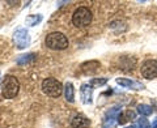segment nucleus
Segmentation results:
<instances>
[{"instance_id": "obj_1", "label": "nucleus", "mask_w": 157, "mask_h": 128, "mask_svg": "<svg viewBox=\"0 0 157 128\" xmlns=\"http://www.w3.org/2000/svg\"><path fill=\"white\" fill-rule=\"evenodd\" d=\"M63 90H64V86L62 85V82L54 77H47L42 81V92L48 97L52 98L60 97Z\"/></svg>"}, {"instance_id": "obj_2", "label": "nucleus", "mask_w": 157, "mask_h": 128, "mask_svg": "<svg viewBox=\"0 0 157 128\" xmlns=\"http://www.w3.org/2000/svg\"><path fill=\"white\" fill-rule=\"evenodd\" d=\"M93 14L89 8L86 7H78L72 14V24L76 28H85L92 22Z\"/></svg>"}, {"instance_id": "obj_3", "label": "nucleus", "mask_w": 157, "mask_h": 128, "mask_svg": "<svg viewBox=\"0 0 157 128\" xmlns=\"http://www.w3.org/2000/svg\"><path fill=\"white\" fill-rule=\"evenodd\" d=\"M46 46L50 50H64L68 47V38L60 32L50 33L46 37Z\"/></svg>"}, {"instance_id": "obj_4", "label": "nucleus", "mask_w": 157, "mask_h": 128, "mask_svg": "<svg viewBox=\"0 0 157 128\" xmlns=\"http://www.w3.org/2000/svg\"><path fill=\"white\" fill-rule=\"evenodd\" d=\"M20 90V82L14 76L7 75L2 82V93L4 98H14Z\"/></svg>"}, {"instance_id": "obj_5", "label": "nucleus", "mask_w": 157, "mask_h": 128, "mask_svg": "<svg viewBox=\"0 0 157 128\" xmlns=\"http://www.w3.org/2000/svg\"><path fill=\"white\" fill-rule=\"evenodd\" d=\"M121 109H122V106L117 105L105 112L104 119H102V128H115L118 123V116L122 112Z\"/></svg>"}, {"instance_id": "obj_6", "label": "nucleus", "mask_w": 157, "mask_h": 128, "mask_svg": "<svg viewBox=\"0 0 157 128\" xmlns=\"http://www.w3.org/2000/svg\"><path fill=\"white\" fill-rule=\"evenodd\" d=\"M13 42L18 50H24L30 46V36L25 28H20L13 33Z\"/></svg>"}, {"instance_id": "obj_7", "label": "nucleus", "mask_w": 157, "mask_h": 128, "mask_svg": "<svg viewBox=\"0 0 157 128\" xmlns=\"http://www.w3.org/2000/svg\"><path fill=\"white\" fill-rule=\"evenodd\" d=\"M140 72L141 76L147 80H152V78L157 77V60H153V59H148L145 60L140 67Z\"/></svg>"}, {"instance_id": "obj_8", "label": "nucleus", "mask_w": 157, "mask_h": 128, "mask_svg": "<svg viewBox=\"0 0 157 128\" xmlns=\"http://www.w3.org/2000/svg\"><path fill=\"white\" fill-rule=\"evenodd\" d=\"M93 88L89 82H85L82 84L81 88H80V97H81V102L84 105H92V97H93Z\"/></svg>"}, {"instance_id": "obj_9", "label": "nucleus", "mask_w": 157, "mask_h": 128, "mask_svg": "<svg viewBox=\"0 0 157 128\" xmlns=\"http://www.w3.org/2000/svg\"><path fill=\"white\" fill-rule=\"evenodd\" d=\"M115 81L118 85H121L122 88H127V89H134V90L144 89V84L135 80H130V78H117Z\"/></svg>"}, {"instance_id": "obj_10", "label": "nucleus", "mask_w": 157, "mask_h": 128, "mask_svg": "<svg viewBox=\"0 0 157 128\" xmlns=\"http://www.w3.org/2000/svg\"><path fill=\"white\" fill-rule=\"evenodd\" d=\"M71 126L73 128H88L90 126V120L84 115L77 114L71 119Z\"/></svg>"}, {"instance_id": "obj_11", "label": "nucleus", "mask_w": 157, "mask_h": 128, "mask_svg": "<svg viewBox=\"0 0 157 128\" xmlns=\"http://www.w3.org/2000/svg\"><path fill=\"white\" fill-rule=\"evenodd\" d=\"M98 67H100V63L96 62V60H90V62H86L84 64H81V70L84 73H94L97 70H98Z\"/></svg>"}, {"instance_id": "obj_12", "label": "nucleus", "mask_w": 157, "mask_h": 128, "mask_svg": "<svg viewBox=\"0 0 157 128\" xmlns=\"http://www.w3.org/2000/svg\"><path fill=\"white\" fill-rule=\"evenodd\" d=\"M64 97H66V101L73 103L75 102V89H73V85L72 82H67L64 85Z\"/></svg>"}, {"instance_id": "obj_13", "label": "nucleus", "mask_w": 157, "mask_h": 128, "mask_svg": "<svg viewBox=\"0 0 157 128\" xmlns=\"http://www.w3.org/2000/svg\"><path fill=\"white\" fill-rule=\"evenodd\" d=\"M136 118V114L134 111L131 110H127L124 112H121L119 116H118V124H124L126 122H128L131 119H135Z\"/></svg>"}, {"instance_id": "obj_14", "label": "nucleus", "mask_w": 157, "mask_h": 128, "mask_svg": "<svg viewBox=\"0 0 157 128\" xmlns=\"http://www.w3.org/2000/svg\"><path fill=\"white\" fill-rule=\"evenodd\" d=\"M36 56L37 55H36V54H33V52H30V54H24V55H20L16 59V63L18 64V66H25V64L33 62L34 59H36Z\"/></svg>"}, {"instance_id": "obj_15", "label": "nucleus", "mask_w": 157, "mask_h": 128, "mask_svg": "<svg viewBox=\"0 0 157 128\" xmlns=\"http://www.w3.org/2000/svg\"><path fill=\"white\" fill-rule=\"evenodd\" d=\"M42 20H43L42 14H29V16L26 17V20H25V22L29 26H36L42 21Z\"/></svg>"}, {"instance_id": "obj_16", "label": "nucleus", "mask_w": 157, "mask_h": 128, "mask_svg": "<svg viewBox=\"0 0 157 128\" xmlns=\"http://www.w3.org/2000/svg\"><path fill=\"white\" fill-rule=\"evenodd\" d=\"M137 112L141 115V116H149L152 112H153V109L152 106L149 105H145V103H141V105H137Z\"/></svg>"}, {"instance_id": "obj_17", "label": "nucleus", "mask_w": 157, "mask_h": 128, "mask_svg": "<svg viewBox=\"0 0 157 128\" xmlns=\"http://www.w3.org/2000/svg\"><path fill=\"white\" fill-rule=\"evenodd\" d=\"M107 82V78L106 77H96V78H92V80L89 81V84L93 86V88H96V86H102V85H105V84Z\"/></svg>"}, {"instance_id": "obj_18", "label": "nucleus", "mask_w": 157, "mask_h": 128, "mask_svg": "<svg viewBox=\"0 0 157 128\" xmlns=\"http://www.w3.org/2000/svg\"><path fill=\"white\" fill-rule=\"evenodd\" d=\"M110 28L111 29H115V30H126V25H124V22H122V21H114V22H111L110 24Z\"/></svg>"}, {"instance_id": "obj_19", "label": "nucleus", "mask_w": 157, "mask_h": 128, "mask_svg": "<svg viewBox=\"0 0 157 128\" xmlns=\"http://www.w3.org/2000/svg\"><path fill=\"white\" fill-rule=\"evenodd\" d=\"M151 128H157V118H156V119H155L153 122H152V124H151Z\"/></svg>"}, {"instance_id": "obj_20", "label": "nucleus", "mask_w": 157, "mask_h": 128, "mask_svg": "<svg viewBox=\"0 0 157 128\" xmlns=\"http://www.w3.org/2000/svg\"><path fill=\"white\" fill-rule=\"evenodd\" d=\"M124 128H136V126H135V124H134V126H126Z\"/></svg>"}]
</instances>
